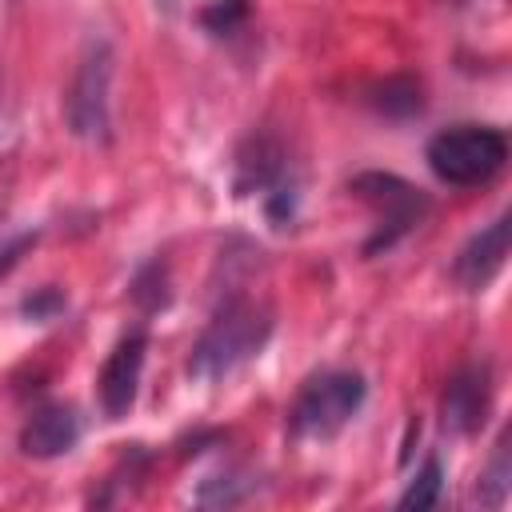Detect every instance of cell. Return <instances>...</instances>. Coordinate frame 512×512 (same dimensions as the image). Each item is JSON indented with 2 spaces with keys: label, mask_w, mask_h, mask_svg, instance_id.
I'll list each match as a JSON object with an SVG mask.
<instances>
[{
  "label": "cell",
  "mask_w": 512,
  "mask_h": 512,
  "mask_svg": "<svg viewBox=\"0 0 512 512\" xmlns=\"http://www.w3.org/2000/svg\"><path fill=\"white\" fill-rule=\"evenodd\" d=\"M508 240H512V216L500 212L488 228H480L452 260V280L464 288V292H484L496 272L504 268V256H508Z\"/></svg>",
  "instance_id": "obj_8"
},
{
  "label": "cell",
  "mask_w": 512,
  "mask_h": 512,
  "mask_svg": "<svg viewBox=\"0 0 512 512\" xmlns=\"http://www.w3.org/2000/svg\"><path fill=\"white\" fill-rule=\"evenodd\" d=\"M284 176H288V160H284L280 140L268 132H252L236 152V196L268 192Z\"/></svg>",
  "instance_id": "obj_10"
},
{
  "label": "cell",
  "mask_w": 512,
  "mask_h": 512,
  "mask_svg": "<svg viewBox=\"0 0 512 512\" xmlns=\"http://www.w3.org/2000/svg\"><path fill=\"white\" fill-rule=\"evenodd\" d=\"M424 160L436 180L452 188H472V184L492 180L504 168L508 136L492 124H452L428 140Z\"/></svg>",
  "instance_id": "obj_3"
},
{
  "label": "cell",
  "mask_w": 512,
  "mask_h": 512,
  "mask_svg": "<svg viewBox=\"0 0 512 512\" xmlns=\"http://www.w3.org/2000/svg\"><path fill=\"white\" fill-rule=\"evenodd\" d=\"M132 300H136L140 312H160V308H168V300H172V280H168V264H164L160 256L136 268V276H132Z\"/></svg>",
  "instance_id": "obj_11"
},
{
  "label": "cell",
  "mask_w": 512,
  "mask_h": 512,
  "mask_svg": "<svg viewBox=\"0 0 512 512\" xmlns=\"http://www.w3.org/2000/svg\"><path fill=\"white\" fill-rule=\"evenodd\" d=\"M252 492H256V480H248V472L208 476V480H200V488H196V504H212V508H220V504H240V500L252 496Z\"/></svg>",
  "instance_id": "obj_15"
},
{
  "label": "cell",
  "mask_w": 512,
  "mask_h": 512,
  "mask_svg": "<svg viewBox=\"0 0 512 512\" xmlns=\"http://www.w3.org/2000/svg\"><path fill=\"white\" fill-rule=\"evenodd\" d=\"M112 44L104 36H92L80 52L76 76L64 96V120L68 132L84 144H108L112 140V112H108V92H112Z\"/></svg>",
  "instance_id": "obj_4"
},
{
  "label": "cell",
  "mask_w": 512,
  "mask_h": 512,
  "mask_svg": "<svg viewBox=\"0 0 512 512\" xmlns=\"http://www.w3.org/2000/svg\"><path fill=\"white\" fill-rule=\"evenodd\" d=\"M364 396H368V384L360 372L324 368V372L308 376L288 408V436L292 440H332L364 408Z\"/></svg>",
  "instance_id": "obj_2"
},
{
  "label": "cell",
  "mask_w": 512,
  "mask_h": 512,
  "mask_svg": "<svg viewBox=\"0 0 512 512\" xmlns=\"http://www.w3.org/2000/svg\"><path fill=\"white\" fill-rule=\"evenodd\" d=\"M144 356H148V332L136 328V332H128V336L108 352V360L100 364L96 396H100V412H104L108 420H124V416L136 408Z\"/></svg>",
  "instance_id": "obj_6"
},
{
  "label": "cell",
  "mask_w": 512,
  "mask_h": 512,
  "mask_svg": "<svg viewBox=\"0 0 512 512\" xmlns=\"http://www.w3.org/2000/svg\"><path fill=\"white\" fill-rule=\"evenodd\" d=\"M272 308L248 292H228L208 328L200 332V340L192 344V356H188V376L200 380V384H216L224 376H232L236 368H244L252 356H260V348L268 344L272 336Z\"/></svg>",
  "instance_id": "obj_1"
},
{
  "label": "cell",
  "mask_w": 512,
  "mask_h": 512,
  "mask_svg": "<svg viewBox=\"0 0 512 512\" xmlns=\"http://www.w3.org/2000/svg\"><path fill=\"white\" fill-rule=\"evenodd\" d=\"M248 20V0H212L204 12H200V24L204 32L212 36H236Z\"/></svg>",
  "instance_id": "obj_16"
},
{
  "label": "cell",
  "mask_w": 512,
  "mask_h": 512,
  "mask_svg": "<svg viewBox=\"0 0 512 512\" xmlns=\"http://www.w3.org/2000/svg\"><path fill=\"white\" fill-rule=\"evenodd\" d=\"M84 436V420L72 404H40L24 428H20V452L32 460H56L68 456Z\"/></svg>",
  "instance_id": "obj_9"
},
{
  "label": "cell",
  "mask_w": 512,
  "mask_h": 512,
  "mask_svg": "<svg viewBox=\"0 0 512 512\" xmlns=\"http://www.w3.org/2000/svg\"><path fill=\"white\" fill-rule=\"evenodd\" d=\"M440 492H444V464H440V456L432 452V456H424V464H420V472L408 480V488L400 492L396 508H432V504H440Z\"/></svg>",
  "instance_id": "obj_13"
},
{
  "label": "cell",
  "mask_w": 512,
  "mask_h": 512,
  "mask_svg": "<svg viewBox=\"0 0 512 512\" xmlns=\"http://www.w3.org/2000/svg\"><path fill=\"white\" fill-rule=\"evenodd\" d=\"M508 480H512V464H508V440L500 436V444H496V452H492V460L484 464L480 484H476L480 504H484V508H500V504L508 500V488H512Z\"/></svg>",
  "instance_id": "obj_14"
},
{
  "label": "cell",
  "mask_w": 512,
  "mask_h": 512,
  "mask_svg": "<svg viewBox=\"0 0 512 512\" xmlns=\"http://www.w3.org/2000/svg\"><path fill=\"white\" fill-rule=\"evenodd\" d=\"M348 188L376 212V228L364 240V256L388 252L396 240H404L432 212V200L396 172H360L348 180Z\"/></svg>",
  "instance_id": "obj_5"
},
{
  "label": "cell",
  "mask_w": 512,
  "mask_h": 512,
  "mask_svg": "<svg viewBox=\"0 0 512 512\" xmlns=\"http://www.w3.org/2000/svg\"><path fill=\"white\" fill-rule=\"evenodd\" d=\"M368 104H372L376 112H384V116H412V112H420L424 100H420V84H416V80L392 76V80H384V84L372 88Z\"/></svg>",
  "instance_id": "obj_12"
},
{
  "label": "cell",
  "mask_w": 512,
  "mask_h": 512,
  "mask_svg": "<svg viewBox=\"0 0 512 512\" xmlns=\"http://www.w3.org/2000/svg\"><path fill=\"white\" fill-rule=\"evenodd\" d=\"M32 244H36V232H20V236L4 240V244H0V276H8V272L20 264V256H24Z\"/></svg>",
  "instance_id": "obj_18"
},
{
  "label": "cell",
  "mask_w": 512,
  "mask_h": 512,
  "mask_svg": "<svg viewBox=\"0 0 512 512\" xmlns=\"http://www.w3.org/2000/svg\"><path fill=\"white\" fill-rule=\"evenodd\" d=\"M4 128H8V112H4V96H0V136H4Z\"/></svg>",
  "instance_id": "obj_19"
},
{
  "label": "cell",
  "mask_w": 512,
  "mask_h": 512,
  "mask_svg": "<svg viewBox=\"0 0 512 512\" xmlns=\"http://www.w3.org/2000/svg\"><path fill=\"white\" fill-rule=\"evenodd\" d=\"M20 312H24L28 320H36V324H48V320H56V316L64 312V292H60V288H40V292L24 296Z\"/></svg>",
  "instance_id": "obj_17"
},
{
  "label": "cell",
  "mask_w": 512,
  "mask_h": 512,
  "mask_svg": "<svg viewBox=\"0 0 512 512\" xmlns=\"http://www.w3.org/2000/svg\"><path fill=\"white\" fill-rule=\"evenodd\" d=\"M492 404V372L488 364H464L460 372L448 376L444 396H440V424L452 436H476L484 428Z\"/></svg>",
  "instance_id": "obj_7"
},
{
  "label": "cell",
  "mask_w": 512,
  "mask_h": 512,
  "mask_svg": "<svg viewBox=\"0 0 512 512\" xmlns=\"http://www.w3.org/2000/svg\"><path fill=\"white\" fill-rule=\"evenodd\" d=\"M156 4H164V8H172V0H156Z\"/></svg>",
  "instance_id": "obj_20"
}]
</instances>
